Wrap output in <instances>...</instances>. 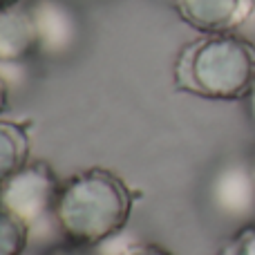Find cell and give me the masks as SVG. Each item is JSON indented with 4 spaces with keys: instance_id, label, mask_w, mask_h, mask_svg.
I'll return each mask as SVG.
<instances>
[{
    "instance_id": "cell-1",
    "label": "cell",
    "mask_w": 255,
    "mask_h": 255,
    "mask_svg": "<svg viewBox=\"0 0 255 255\" xmlns=\"http://www.w3.org/2000/svg\"><path fill=\"white\" fill-rule=\"evenodd\" d=\"M136 193L124 177L101 166L74 172L61 186L54 226L67 244L99 249L119 238L134 208Z\"/></svg>"
},
{
    "instance_id": "cell-2",
    "label": "cell",
    "mask_w": 255,
    "mask_h": 255,
    "mask_svg": "<svg viewBox=\"0 0 255 255\" xmlns=\"http://www.w3.org/2000/svg\"><path fill=\"white\" fill-rule=\"evenodd\" d=\"M172 81L199 99L244 101L255 83V43L238 31L202 34L179 49Z\"/></svg>"
},
{
    "instance_id": "cell-3",
    "label": "cell",
    "mask_w": 255,
    "mask_h": 255,
    "mask_svg": "<svg viewBox=\"0 0 255 255\" xmlns=\"http://www.w3.org/2000/svg\"><path fill=\"white\" fill-rule=\"evenodd\" d=\"M63 181L47 161H29L0 184V206L20 217L31 235L47 220L54 222Z\"/></svg>"
},
{
    "instance_id": "cell-4",
    "label": "cell",
    "mask_w": 255,
    "mask_h": 255,
    "mask_svg": "<svg viewBox=\"0 0 255 255\" xmlns=\"http://www.w3.org/2000/svg\"><path fill=\"white\" fill-rule=\"evenodd\" d=\"M211 208L240 226L255 222V175L251 157H233L217 166L208 181Z\"/></svg>"
},
{
    "instance_id": "cell-5",
    "label": "cell",
    "mask_w": 255,
    "mask_h": 255,
    "mask_svg": "<svg viewBox=\"0 0 255 255\" xmlns=\"http://www.w3.org/2000/svg\"><path fill=\"white\" fill-rule=\"evenodd\" d=\"M29 13L38 36V56L58 58L70 56L83 34V25L70 0H31Z\"/></svg>"
},
{
    "instance_id": "cell-6",
    "label": "cell",
    "mask_w": 255,
    "mask_h": 255,
    "mask_svg": "<svg viewBox=\"0 0 255 255\" xmlns=\"http://www.w3.org/2000/svg\"><path fill=\"white\" fill-rule=\"evenodd\" d=\"M172 7L199 34H229L253 18L255 0H175Z\"/></svg>"
},
{
    "instance_id": "cell-7",
    "label": "cell",
    "mask_w": 255,
    "mask_h": 255,
    "mask_svg": "<svg viewBox=\"0 0 255 255\" xmlns=\"http://www.w3.org/2000/svg\"><path fill=\"white\" fill-rule=\"evenodd\" d=\"M38 56V36L29 7L22 2L0 9V72L16 70Z\"/></svg>"
},
{
    "instance_id": "cell-8",
    "label": "cell",
    "mask_w": 255,
    "mask_h": 255,
    "mask_svg": "<svg viewBox=\"0 0 255 255\" xmlns=\"http://www.w3.org/2000/svg\"><path fill=\"white\" fill-rule=\"evenodd\" d=\"M29 128L11 119H0V184L29 163Z\"/></svg>"
},
{
    "instance_id": "cell-9",
    "label": "cell",
    "mask_w": 255,
    "mask_h": 255,
    "mask_svg": "<svg viewBox=\"0 0 255 255\" xmlns=\"http://www.w3.org/2000/svg\"><path fill=\"white\" fill-rule=\"evenodd\" d=\"M31 240V229L0 206V255H22Z\"/></svg>"
},
{
    "instance_id": "cell-10",
    "label": "cell",
    "mask_w": 255,
    "mask_h": 255,
    "mask_svg": "<svg viewBox=\"0 0 255 255\" xmlns=\"http://www.w3.org/2000/svg\"><path fill=\"white\" fill-rule=\"evenodd\" d=\"M217 255H255V222L240 226L217 251Z\"/></svg>"
},
{
    "instance_id": "cell-11",
    "label": "cell",
    "mask_w": 255,
    "mask_h": 255,
    "mask_svg": "<svg viewBox=\"0 0 255 255\" xmlns=\"http://www.w3.org/2000/svg\"><path fill=\"white\" fill-rule=\"evenodd\" d=\"M121 255H175V253H170L168 249L152 242H136V244H130Z\"/></svg>"
},
{
    "instance_id": "cell-12",
    "label": "cell",
    "mask_w": 255,
    "mask_h": 255,
    "mask_svg": "<svg viewBox=\"0 0 255 255\" xmlns=\"http://www.w3.org/2000/svg\"><path fill=\"white\" fill-rule=\"evenodd\" d=\"M47 255H90V253H88V249H79V247H72V244H65V247L52 249Z\"/></svg>"
},
{
    "instance_id": "cell-13",
    "label": "cell",
    "mask_w": 255,
    "mask_h": 255,
    "mask_svg": "<svg viewBox=\"0 0 255 255\" xmlns=\"http://www.w3.org/2000/svg\"><path fill=\"white\" fill-rule=\"evenodd\" d=\"M7 101H9V83H7V79L0 74V115H2V110L7 108Z\"/></svg>"
},
{
    "instance_id": "cell-14",
    "label": "cell",
    "mask_w": 255,
    "mask_h": 255,
    "mask_svg": "<svg viewBox=\"0 0 255 255\" xmlns=\"http://www.w3.org/2000/svg\"><path fill=\"white\" fill-rule=\"evenodd\" d=\"M244 103H247V115H249V119H251L253 126H255V83H253L251 92L247 94V99H244Z\"/></svg>"
},
{
    "instance_id": "cell-15",
    "label": "cell",
    "mask_w": 255,
    "mask_h": 255,
    "mask_svg": "<svg viewBox=\"0 0 255 255\" xmlns=\"http://www.w3.org/2000/svg\"><path fill=\"white\" fill-rule=\"evenodd\" d=\"M20 0H0V9H7V7H13V4H18Z\"/></svg>"
},
{
    "instance_id": "cell-16",
    "label": "cell",
    "mask_w": 255,
    "mask_h": 255,
    "mask_svg": "<svg viewBox=\"0 0 255 255\" xmlns=\"http://www.w3.org/2000/svg\"><path fill=\"white\" fill-rule=\"evenodd\" d=\"M251 166H253V175H255V152H253V157H251Z\"/></svg>"
},
{
    "instance_id": "cell-17",
    "label": "cell",
    "mask_w": 255,
    "mask_h": 255,
    "mask_svg": "<svg viewBox=\"0 0 255 255\" xmlns=\"http://www.w3.org/2000/svg\"><path fill=\"white\" fill-rule=\"evenodd\" d=\"M166 2H168V4H175V0H166Z\"/></svg>"
}]
</instances>
